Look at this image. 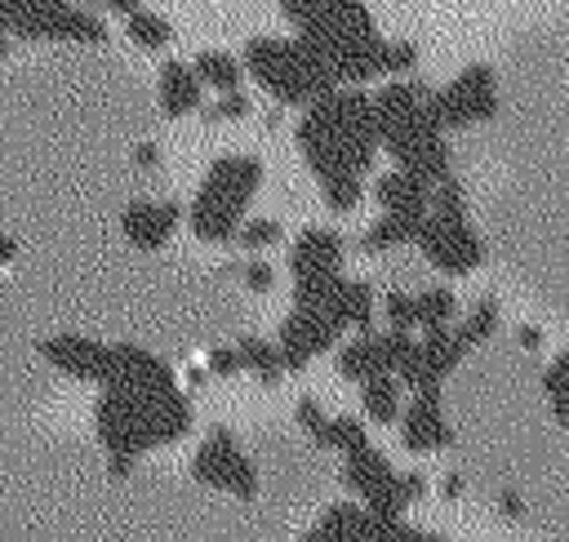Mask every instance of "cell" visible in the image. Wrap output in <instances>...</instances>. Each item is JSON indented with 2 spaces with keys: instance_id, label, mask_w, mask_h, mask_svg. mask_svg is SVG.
<instances>
[{
  "instance_id": "cell-1",
  "label": "cell",
  "mask_w": 569,
  "mask_h": 542,
  "mask_svg": "<svg viewBox=\"0 0 569 542\" xmlns=\"http://www.w3.org/2000/svg\"><path fill=\"white\" fill-rule=\"evenodd\" d=\"M293 147L302 151V160L316 169V178H338L351 173L360 178L378 151V111L373 98L360 84H338L325 98H316L298 129H293Z\"/></svg>"
},
{
  "instance_id": "cell-2",
  "label": "cell",
  "mask_w": 569,
  "mask_h": 542,
  "mask_svg": "<svg viewBox=\"0 0 569 542\" xmlns=\"http://www.w3.org/2000/svg\"><path fill=\"white\" fill-rule=\"evenodd\" d=\"M191 422L178 387H107L98 400V435L116 458H133L147 444L182 435Z\"/></svg>"
},
{
  "instance_id": "cell-3",
  "label": "cell",
  "mask_w": 569,
  "mask_h": 542,
  "mask_svg": "<svg viewBox=\"0 0 569 542\" xmlns=\"http://www.w3.org/2000/svg\"><path fill=\"white\" fill-rule=\"evenodd\" d=\"M258 187H262V160L258 155H240V151L218 155L209 164L196 200H191V213H187L191 231L209 244H227L236 235V227L244 222V209L258 195Z\"/></svg>"
},
{
  "instance_id": "cell-4",
  "label": "cell",
  "mask_w": 569,
  "mask_h": 542,
  "mask_svg": "<svg viewBox=\"0 0 569 542\" xmlns=\"http://www.w3.org/2000/svg\"><path fill=\"white\" fill-rule=\"evenodd\" d=\"M240 67L280 102V107H311L316 98H325L333 84V76L325 71V62L316 53H307L298 40H280V36H258L244 44Z\"/></svg>"
},
{
  "instance_id": "cell-5",
  "label": "cell",
  "mask_w": 569,
  "mask_h": 542,
  "mask_svg": "<svg viewBox=\"0 0 569 542\" xmlns=\"http://www.w3.org/2000/svg\"><path fill=\"white\" fill-rule=\"evenodd\" d=\"M289 271H293V302L325 307L333 284L342 280V240L325 227H307L289 249Z\"/></svg>"
},
{
  "instance_id": "cell-6",
  "label": "cell",
  "mask_w": 569,
  "mask_h": 542,
  "mask_svg": "<svg viewBox=\"0 0 569 542\" xmlns=\"http://www.w3.org/2000/svg\"><path fill=\"white\" fill-rule=\"evenodd\" d=\"M431 111L440 120V129H467L476 120H489L498 111V89H493V71L485 62H471L467 71H458L445 89L431 93Z\"/></svg>"
},
{
  "instance_id": "cell-7",
  "label": "cell",
  "mask_w": 569,
  "mask_h": 542,
  "mask_svg": "<svg viewBox=\"0 0 569 542\" xmlns=\"http://www.w3.org/2000/svg\"><path fill=\"white\" fill-rule=\"evenodd\" d=\"M418 244H422L427 262L440 267V271H449V275H467V271H476V267L485 262V244H480V235L471 231L467 213H462V218L427 213V222H422V231H418Z\"/></svg>"
},
{
  "instance_id": "cell-8",
  "label": "cell",
  "mask_w": 569,
  "mask_h": 542,
  "mask_svg": "<svg viewBox=\"0 0 569 542\" xmlns=\"http://www.w3.org/2000/svg\"><path fill=\"white\" fill-rule=\"evenodd\" d=\"M338 333H342V329H338L320 307H293V315H284L280 338H276L284 369H302V364H311L320 351H329V347L338 342Z\"/></svg>"
},
{
  "instance_id": "cell-9",
  "label": "cell",
  "mask_w": 569,
  "mask_h": 542,
  "mask_svg": "<svg viewBox=\"0 0 569 542\" xmlns=\"http://www.w3.org/2000/svg\"><path fill=\"white\" fill-rule=\"evenodd\" d=\"M196 475L204 480V484H218V489H231V493H240V498H249L253 489H258V475H253V466H249V458L236 449V440H231V431L227 426H218V431H209V440L200 444V453H196Z\"/></svg>"
},
{
  "instance_id": "cell-10",
  "label": "cell",
  "mask_w": 569,
  "mask_h": 542,
  "mask_svg": "<svg viewBox=\"0 0 569 542\" xmlns=\"http://www.w3.org/2000/svg\"><path fill=\"white\" fill-rule=\"evenodd\" d=\"M178 222H182V209L173 200H133L120 218V231L133 249H160V244H169Z\"/></svg>"
},
{
  "instance_id": "cell-11",
  "label": "cell",
  "mask_w": 569,
  "mask_h": 542,
  "mask_svg": "<svg viewBox=\"0 0 569 542\" xmlns=\"http://www.w3.org/2000/svg\"><path fill=\"white\" fill-rule=\"evenodd\" d=\"M40 351H44V360H49L53 369H62V373H71V378H84V382H102V378H107V355H111V347H102V342H93V338H84V333H58V338H49Z\"/></svg>"
},
{
  "instance_id": "cell-12",
  "label": "cell",
  "mask_w": 569,
  "mask_h": 542,
  "mask_svg": "<svg viewBox=\"0 0 569 542\" xmlns=\"http://www.w3.org/2000/svg\"><path fill=\"white\" fill-rule=\"evenodd\" d=\"M427 222V204H405V209H382L365 235H360V249L365 253H387V249H400V244H418V231Z\"/></svg>"
},
{
  "instance_id": "cell-13",
  "label": "cell",
  "mask_w": 569,
  "mask_h": 542,
  "mask_svg": "<svg viewBox=\"0 0 569 542\" xmlns=\"http://www.w3.org/2000/svg\"><path fill=\"white\" fill-rule=\"evenodd\" d=\"M400 435L409 449H440L449 444V422L440 409V391H422L409 400L405 418H400Z\"/></svg>"
},
{
  "instance_id": "cell-14",
  "label": "cell",
  "mask_w": 569,
  "mask_h": 542,
  "mask_svg": "<svg viewBox=\"0 0 569 542\" xmlns=\"http://www.w3.org/2000/svg\"><path fill=\"white\" fill-rule=\"evenodd\" d=\"M156 98H160V111L178 120V116H191V111L204 107V84L196 80L191 62L169 58V62L160 67V76H156Z\"/></svg>"
},
{
  "instance_id": "cell-15",
  "label": "cell",
  "mask_w": 569,
  "mask_h": 542,
  "mask_svg": "<svg viewBox=\"0 0 569 542\" xmlns=\"http://www.w3.org/2000/svg\"><path fill=\"white\" fill-rule=\"evenodd\" d=\"M338 329H356V333H373V289L365 280H338L329 302L320 307Z\"/></svg>"
},
{
  "instance_id": "cell-16",
  "label": "cell",
  "mask_w": 569,
  "mask_h": 542,
  "mask_svg": "<svg viewBox=\"0 0 569 542\" xmlns=\"http://www.w3.org/2000/svg\"><path fill=\"white\" fill-rule=\"evenodd\" d=\"M191 71H196V80H200L204 89H218V93L240 89V76H244L240 58L227 53V49H200L196 62H191Z\"/></svg>"
},
{
  "instance_id": "cell-17",
  "label": "cell",
  "mask_w": 569,
  "mask_h": 542,
  "mask_svg": "<svg viewBox=\"0 0 569 542\" xmlns=\"http://www.w3.org/2000/svg\"><path fill=\"white\" fill-rule=\"evenodd\" d=\"M453 320H458V298H453V289L431 284V289H418V293H413V329L431 333V329H445V324H453Z\"/></svg>"
},
{
  "instance_id": "cell-18",
  "label": "cell",
  "mask_w": 569,
  "mask_h": 542,
  "mask_svg": "<svg viewBox=\"0 0 569 542\" xmlns=\"http://www.w3.org/2000/svg\"><path fill=\"white\" fill-rule=\"evenodd\" d=\"M236 351H240V369H249L258 382H267V387L280 382L284 360H280V347L276 342H267V338H240Z\"/></svg>"
},
{
  "instance_id": "cell-19",
  "label": "cell",
  "mask_w": 569,
  "mask_h": 542,
  "mask_svg": "<svg viewBox=\"0 0 569 542\" xmlns=\"http://www.w3.org/2000/svg\"><path fill=\"white\" fill-rule=\"evenodd\" d=\"M373 204L378 209H405V204H427V187L418 178H409L405 169L396 173H382L373 182Z\"/></svg>"
},
{
  "instance_id": "cell-20",
  "label": "cell",
  "mask_w": 569,
  "mask_h": 542,
  "mask_svg": "<svg viewBox=\"0 0 569 542\" xmlns=\"http://www.w3.org/2000/svg\"><path fill=\"white\" fill-rule=\"evenodd\" d=\"M360 400H365V413L373 422H396L400 418V378L396 373H382V378H369L360 382Z\"/></svg>"
},
{
  "instance_id": "cell-21",
  "label": "cell",
  "mask_w": 569,
  "mask_h": 542,
  "mask_svg": "<svg viewBox=\"0 0 569 542\" xmlns=\"http://www.w3.org/2000/svg\"><path fill=\"white\" fill-rule=\"evenodd\" d=\"M124 36H129L138 49L156 53V49H164V44L173 40V27H169V18H160V13H151V9H138V13L124 18Z\"/></svg>"
},
{
  "instance_id": "cell-22",
  "label": "cell",
  "mask_w": 569,
  "mask_h": 542,
  "mask_svg": "<svg viewBox=\"0 0 569 542\" xmlns=\"http://www.w3.org/2000/svg\"><path fill=\"white\" fill-rule=\"evenodd\" d=\"M542 391H547V404H551L556 422H569V351L551 355V364L542 373Z\"/></svg>"
},
{
  "instance_id": "cell-23",
  "label": "cell",
  "mask_w": 569,
  "mask_h": 542,
  "mask_svg": "<svg viewBox=\"0 0 569 542\" xmlns=\"http://www.w3.org/2000/svg\"><path fill=\"white\" fill-rule=\"evenodd\" d=\"M453 324H458L462 342H467V347H476V342H485V338L498 329V302H493V298H476V302L467 307V315H462V320H453Z\"/></svg>"
},
{
  "instance_id": "cell-24",
  "label": "cell",
  "mask_w": 569,
  "mask_h": 542,
  "mask_svg": "<svg viewBox=\"0 0 569 542\" xmlns=\"http://www.w3.org/2000/svg\"><path fill=\"white\" fill-rule=\"evenodd\" d=\"M320 191H325V204L333 213H351L360 200H365V182L351 178V173H338V178H320Z\"/></svg>"
},
{
  "instance_id": "cell-25",
  "label": "cell",
  "mask_w": 569,
  "mask_h": 542,
  "mask_svg": "<svg viewBox=\"0 0 569 542\" xmlns=\"http://www.w3.org/2000/svg\"><path fill=\"white\" fill-rule=\"evenodd\" d=\"M231 240H236L244 253H262V249H271V244L280 240V222H276V218H244Z\"/></svg>"
},
{
  "instance_id": "cell-26",
  "label": "cell",
  "mask_w": 569,
  "mask_h": 542,
  "mask_svg": "<svg viewBox=\"0 0 569 542\" xmlns=\"http://www.w3.org/2000/svg\"><path fill=\"white\" fill-rule=\"evenodd\" d=\"M204 111V120H244V116H253V102L240 93V89H231V93H218V102H204L200 107Z\"/></svg>"
},
{
  "instance_id": "cell-27",
  "label": "cell",
  "mask_w": 569,
  "mask_h": 542,
  "mask_svg": "<svg viewBox=\"0 0 569 542\" xmlns=\"http://www.w3.org/2000/svg\"><path fill=\"white\" fill-rule=\"evenodd\" d=\"M382 315H387V329H396V333H413V293L391 289V293L382 298Z\"/></svg>"
},
{
  "instance_id": "cell-28",
  "label": "cell",
  "mask_w": 569,
  "mask_h": 542,
  "mask_svg": "<svg viewBox=\"0 0 569 542\" xmlns=\"http://www.w3.org/2000/svg\"><path fill=\"white\" fill-rule=\"evenodd\" d=\"M413 67H418V44L387 40V49H382V76H409Z\"/></svg>"
},
{
  "instance_id": "cell-29",
  "label": "cell",
  "mask_w": 569,
  "mask_h": 542,
  "mask_svg": "<svg viewBox=\"0 0 569 542\" xmlns=\"http://www.w3.org/2000/svg\"><path fill=\"white\" fill-rule=\"evenodd\" d=\"M342 4H356V0H280L284 18H289L293 27H302V22H311V18L329 13V9H342Z\"/></svg>"
},
{
  "instance_id": "cell-30",
  "label": "cell",
  "mask_w": 569,
  "mask_h": 542,
  "mask_svg": "<svg viewBox=\"0 0 569 542\" xmlns=\"http://www.w3.org/2000/svg\"><path fill=\"white\" fill-rule=\"evenodd\" d=\"M298 422L311 431V440H316V444H325V426H329V418H325V409H320L311 395H307V400H298Z\"/></svg>"
},
{
  "instance_id": "cell-31",
  "label": "cell",
  "mask_w": 569,
  "mask_h": 542,
  "mask_svg": "<svg viewBox=\"0 0 569 542\" xmlns=\"http://www.w3.org/2000/svg\"><path fill=\"white\" fill-rule=\"evenodd\" d=\"M244 284H249L253 293H271V284H276V267H271L267 258L244 262Z\"/></svg>"
},
{
  "instance_id": "cell-32",
  "label": "cell",
  "mask_w": 569,
  "mask_h": 542,
  "mask_svg": "<svg viewBox=\"0 0 569 542\" xmlns=\"http://www.w3.org/2000/svg\"><path fill=\"white\" fill-rule=\"evenodd\" d=\"M209 373H240V351L236 347H218L209 355Z\"/></svg>"
},
{
  "instance_id": "cell-33",
  "label": "cell",
  "mask_w": 569,
  "mask_h": 542,
  "mask_svg": "<svg viewBox=\"0 0 569 542\" xmlns=\"http://www.w3.org/2000/svg\"><path fill=\"white\" fill-rule=\"evenodd\" d=\"M133 160H138L142 169H151V164H160L164 155H160V147H156V142H142V147H133Z\"/></svg>"
},
{
  "instance_id": "cell-34",
  "label": "cell",
  "mask_w": 569,
  "mask_h": 542,
  "mask_svg": "<svg viewBox=\"0 0 569 542\" xmlns=\"http://www.w3.org/2000/svg\"><path fill=\"white\" fill-rule=\"evenodd\" d=\"M111 13H120V18H129V13H138L142 9V0H102Z\"/></svg>"
},
{
  "instance_id": "cell-35",
  "label": "cell",
  "mask_w": 569,
  "mask_h": 542,
  "mask_svg": "<svg viewBox=\"0 0 569 542\" xmlns=\"http://www.w3.org/2000/svg\"><path fill=\"white\" fill-rule=\"evenodd\" d=\"M516 338H520V347H529V351L542 342V333H538V329H529V324H525V329H516Z\"/></svg>"
},
{
  "instance_id": "cell-36",
  "label": "cell",
  "mask_w": 569,
  "mask_h": 542,
  "mask_svg": "<svg viewBox=\"0 0 569 542\" xmlns=\"http://www.w3.org/2000/svg\"><path fill=\"white\" fill-rule=\"evenodd\" d=\"M13 253H18V240H9V235H0V267H4V262H9Z\"/></svg>"
},
{
  "instance_id": "cell-37",
  "label": "cell",
  "mask_w": 569,
  "mask_h": 542,
  "mask_svg": "<svg viewBox=\"0 0 569 542\" xmlns=\"http://www.w3.org/2000/svg\"><path fill=\"white\" fill-rule=\"evenodd\" d=\"M4 58H9V36L0 31V62H4Z\"/></svg>"
},
{
  "instance_id": "cell-38",
  "label": "cell",
  "mask_w": 569,
  "mask_h": 542,
  "mask_svg": "<svg viewBox=\"0 0 569 542\" xmlns=\"http://www.w3.org/2000/svg\"><path fill=\"white\" fill-rule=\"evenodd\" d=\"M44 4H71V0H44Z\"/></svg>"
}]
</instances>
